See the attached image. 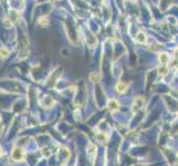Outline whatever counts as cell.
<instances>
[{
  "instance_id": "6da1fadb",
  "label": "cell",
  "mask_w": 178,
  "mask_h": 166,
  "mask_svg": "<svg viewBox=\"0 0 178 166\" xmlns=\"http://www.w3.org/2000/svg\"><path fill=\"white\" fill-rule=\"evenodd\" d=\"M144 105V100L142 98H137L134 100V104H133V108L135 106V108H133V112H137L139 108H142V106Z\"/></svg>"
},
{
  "instance_id": "7a4b0ae2",
  "label": "cell",
  "mask_w": 178,
  "mask_h": 166,
  "mask_svg": "<svg viewBox=\"0 0 178 166\" xmlns=\"http://www.w3.org/2000/svg\"><path fill=\"white\" fill-rule=\"evenodd\" d=\"M135 41L136 42H138V43H145V42L147 41V35L145 34L143 31H139V32L136 34V37H135Z\"/></svg>"
},
{
  "instance_id": "8992f818",
  "label": "cell",
  "mask_w": 178,
  "mask_h": 166,
  "mask_svg": "<svg viewBox=\"0 0 178 166\" xmlns=\"http://www.w3.org/2000/svg\"><path fill=\"white\" fill-rule=\"evenodd\" d=\"M158 73H159V75H161V76H164V75L167 74V68L165 66H161L158 68Z\"/></svg>"
},
{
  "instance_id": "5b68a950",
  "label": "cell",
  "mask_w": 178,
  "mask_h": 166,
  "mask_svg": "<svg viewBox=\"0 0 178 166\" xmlns=\"http://www.w3.org/2000/svg\"><path fill=\"white\" fill-rule=\"evenodd\" d=\"M109 108H110L111 111L117 110V108H119V103H117L115 100H112V101H110V105H109Z\"/></svg>"
},
{
  "instance_id": "277c9868",
  "label": "cell",
  "mask_w": 178,
  "mask_h": 166,
  "mask_svg": "<svg viewBox=\"0 0 178 166\" xmlns=\"http://www.w3.org/2000/svg\"><path fill=\"white\" fill-rule=\"evenodd\" d=\"M127 89V84L123 82H119L117 83V85H116V91L119 92V93H123V92H125Z\"/></svg>"
},
{
  "instance_id": "3957f363",
  "label": "cell",
  "mask_w": 178,
  "mask_h": 166,
  "mask_svg": "<svg viewBox=\"0 0 178 166\" xmlns=\"http://www.w3.org/2000/svg\"><path fill=\"white\" fill-rule=\"evenodd\" d=\"M159 61H161V66H166V64H167V62L169 61V57H168V54H167V53H165V52H161V53H159Z\"/></svg>"
},
{
  "instance_id": "52a82bcc",
  "label": "cell",
  "mask_w": 178,
  "mask_h": 166,
  "mask_svg": "<svg viewBox=\"0 0 178 166\" xmlns=\"http://www.w3.org/2000/svg\"><path fill=\"white\" fill-rule=\"evenodd\" d=\"M175 56H176V58H178V49L176 50V53H175Z\"/></svg>"
}]
</instances>
